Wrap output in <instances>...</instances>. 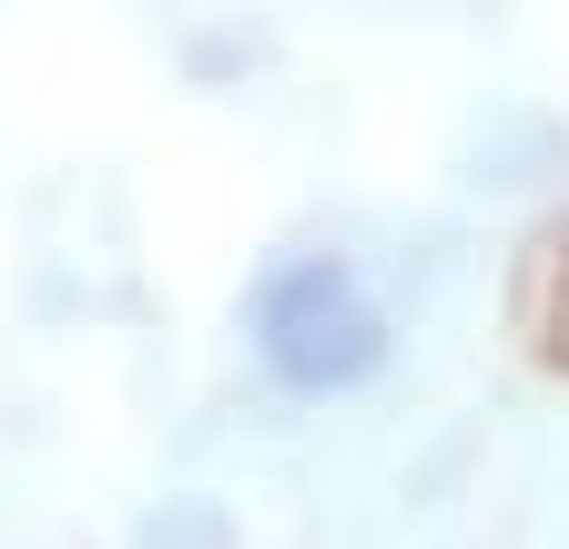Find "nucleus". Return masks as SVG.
I'll return each instance as SVG.
<instances>
[{
  "label": "nucleus",
  "instance_id": "1",
  "mask_svg": "<svg viewBox=\"0 0 569 549\" xmlns=\"http://www.w3.org/2000/svg\"><path fill=\"white\" fill-rule=\"evenodd\" d=\"M244 347L284 397L326 407V397H356L397 357V326L346 254H274L244 296Z\"/></svg>",
  "mask_w": 569,
  "mask_h": 549
},
{
  "label": "nucleus",
  "instance_id": "2",
  "mask_svg": "<svg viewBox=\"0 0 569 549\" xmlns=\"http://www.w3.org/2000/svg\"><path fill=\"white\" fill-rule=\"evenodd\" d=\"M529 326H539V347L569 367V234L539 254V274H529Z\"/></svg>",
  "mask_w": 569,
  "mask_h": 549
}]
</instances>
